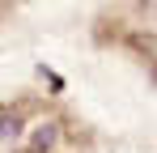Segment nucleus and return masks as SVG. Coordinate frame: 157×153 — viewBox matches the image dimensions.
<instances>
[{"label":"nucleus","instance_id":"nucleus-1","mask_svg":"<svg viewBox=\"0 0 157 153\" xmlns=\"http://www.w3.org/2000/svg\"><path fill=\"white\" fill-rule=\"evenodd\" d=\"M55 136H59V128H55V124H43L38 132H34V145H30V153H47V149L55 145Z\"/></svg>","mask_w":157,"mask_h":153}]
</instances>
